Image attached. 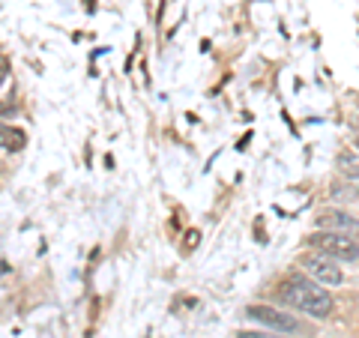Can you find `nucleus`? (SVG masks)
<instances>
[{
  "instance_id": "f257e3e1",
  "label": "nucleus",
  "mask_w": 359,
  "mask_h": 338,
  "mask_svg": "<svg viewBox=\"0 0 359 338\" xmlns=\"http://www.w3.org/2000/svg\"><path fill=\"white\" fill-rule=\"evenodd\" d=\"M278 299L290 306L294 311H302L309 314V318H330L332 309H335V299L327 288L320 285V281L314 278H306V276H290L282 281V288H278Z\"/></svg>"
},
{
  "instance_id": "20e7f679",
  "label": "nucleus",
  "mask_w": 359,
  "mask_h": 338,
  "mask_svg": "<svg viewBox=\"0 0 359 338\" xmlns=\"http://www.w3.org/2000/svg\"><path fill=\"white\" fill-rule=\"evenodd\" d=\"M245 318L255 320V323H261V326H266V330H273V332H282V335L302 330V323L294 318V314L276 311L273 306H249V309H245Z\"/></svg>"
},
{
  "instance_id": "6e6552de",
  "label": "nucleus",
  "mask_w": 359,
  "mask_h": 338,
  "mask_svg": "<svg viewBox=\"0 0 359 338\" xmlns=\"http://www.w3.org/2000/svg\"><path fill=\"white\" fill-rule=\"evenodd\" d=\"M15 108H18V99H15V96H4V99H0V120L13 117Z\"/></svg>"
},
{
  "instance_id": "39448f33",
  "label": "nucleus",
  "mask_w": 359,
  "mask_h": 338,
  "mask_svg": "<svg viewBox=\"0 0 359 338\" xmlns=\"http://www.w3.org/2000/svg\"><path fill=\"white\" fill-rule=\"evenodd\" d=\"M318 228H323V231H341V234H356L359 231V222L356 219H351L347 212H341V210H327L323 216L318 219Z\"/></svg>"
},
{
  "instance_id": "ddd939ff",
  "label": "nucleus",
  "mask_w": 359,
  "mask_h": 338,
  "mask_svg": "<svg viewBox=\"0 0 359 338\" xmlns=\"http://www.w3.org/2000/svg\"><path fill=\"white\" fill-rule=\"evenodd\" d=\"M356 105H359V99H356Z\"/></svg>"
},
{
  "instance_id": "f8f14e48",
  "label": "nucleus",
  "mask_w": 359,
  "mask_h": 338,
  "mask_svg": "<svg viewBox=\"0 0 359 338\" xmlns=\"http://www.w3.org/2000/svg\"><path fill=\"white\" fill-rule=\"evenodd\" d=\"M356 147H359V138H356Z\"/></svg>"
},
{
  "instance_id": "1a4fd4ad",
  "label": "nucleus",
  "mask_w": 359,
  "mask_h": 338,
  "mask_svg": "<svg viewBox=\"0 0 359 338\" xmlns=\"http://www.w3.org/2000/svg\"><path fill=\"white\" fill-rule=\"evenodd\" d=\"M237 338H285L282 332H237Z\"/></svg>"
},
{
  "instance_id": "423d86ee",
  "label": "nucleus",
  "mask_w": 359,
  "mask_h": 338,
  "mask_svg": "<svg viewBox=\"0 0 359 338\" xmlns=\"http://www.w3.org/2000/svg\"><path fill=\"white\" fill-rule=\"evenodd\" d=\"M27 147V135L15 129V126H0V150H9V153H21Z\"/></svg>"
},
{
  "instance_id": "0eeeda50",
  "label": "nucleus",
  "mask_w": 359,
  "mask_h": 338,
  "mask_svg": "<svg viewBox=\"0 0 359 338\" xmlns=\"http://www.w3.org/2000/svg\"><path fill=\"white\" fill-rule=\"evenodd\" d=\"M335 195L344 198V201H356L359 204V174H347V183L335 186Z\"/></svg>"
},
{
  "instance_id": "9b49d317",
  "label": "nucleus",
  "mask_w": 359,
  "mask_h": 338,
  "mask_svg": "<svg viewBox=\"0 0 359 338\" xmlns=\"http://www.w3.org/2000/svg\"><path fill=\"white\" fill-rule=\"evenodd\" d=\"M0 174H4V162H0Z\"/></svg>"
},
{
  "instance_id": "7ed1b4c3",
  "label": "nucleus",
  "mask_w": 359,
  "mask_h": 338,
  "mask_svg": "<svg viewBox=\"0 0 359 338\" xmlns=\"http://www.w3.org/2000/svg\"><path fill=\"white\" fill-rule=\"evenodd\" d=\"M299 266H302V273H306L309 278L320 281L323 288H335V285H341V281H344V273H341V266L335 264V257H327V255H320V252L302 255L299 257Z\"/></svg>"
},
{
  "instance_id": "f03ea898",
  "label": "nucleus",
  "mask_w": 359,
  "mask_h": 338,
  "mask_svg": "<svg viewBox=\"0 0 359 338\" xmlns=\"http://www.w3.org/2000/svg\"><path fill=\"white\" fill-rule=\"evenodd\" d=\"M309 249L311 252H320L327 257H335V261H356L359 257V245L351 234H341V231H314L306 236Z\"/></svg>"
},
{
  "instance_id": "9d476101",
  "label": "nucleus",
  "mask_w": 359,
  "mask_h": 338,
  "mask_svg": "<svg viewBox=\"0 0 359 338\" xmlns=\"http://www.w3.org/2000/svg\"><path fill=\"white\" fill-rule=\"evenodd\" d=\"M9 78V60L6 58H0V84H4Z\"/></svg>"
}]
</instances>
